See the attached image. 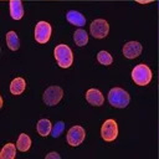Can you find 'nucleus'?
<instances>
[{"mask_svg": "<svg viewBox=\"0 0 159 159\" xmlns=\"http://www.w3.org/2000/svg\"><path fill=\"white\" fill-rule=\"evenodd\" d=\"M36 129H37V133L41 135V137H47L51 130H52V124L50 122V119L47 118H42L37 122L36 124Z\"/></svg>", "mask_w": 159, "mask_h": 159, "instance_id": "14", "label": "nucleus"}, {"mask_svg": "<svg viewBox=\"0 0 159 159\" xmlns=\"http://www.w3.org/2000/svg\"><path fill=\"white\" fill-rule=\"evenodd\" d=\"M152 78H153L152 70L144 63H139L134 66V68L132 70V80L138 86H147L152 81Z\"/></svg>", "mask_w": 159, "mask_h": 159, "instance_id": "3", "label": "nucleus"}, {"mask_svg": "<svg viewBox=\"0 0 159 159\" xmlns=\"http://www.w3.org/2000/svg\"><path fill=\"white\" fill-rule=\"evenodd\" d=\"M63 129H65V123H63L62 120L56 122V123L52 125V130H51L52 137H55V138L60 137V135L63 133Z\"/></svg>", "mask_w": 159, "mask_h": 159, "instance_id": "20", "label": "nucleus"}, {"mask_svg": "<svg viewBox=\"0 0 159 159\" xmlns=\"http://www.w3.org/2000/svg\"><path fill=\"white\" fill-rule=\"evenodd\" d=\"M53 56H55V60H56L57 65L60 67H62V68H68L73 63L72 50L65 43H60V45H57L55 47Z\"/></svg>", "mask_w": 159, "mask_h": 159, "instance_id": "2", "label": "nucleus"}, {"mask_svg": "<svg viewBox=\"0 0 159 159\" xmlns=\"http://www.w3.org/2000/svg\"><path fill=\"white\" fill-rule=\"evenodd\" d=\"M6 45L11 51H17L20 47V40L17 37V34L15 31H9L6 32Z\"/></svg>", "mask_w": 159, "mask_h": 159, "instance_id": "15", "label": "nucleus"}, {"mask_svg": "<svg viewBox=\"0 0 159 159\" xmlns=\"http://www.w3.org/2000/svg\"><path fill=\"white\" fill-rule=\"evenodd\" d=\"M84 137H86L84 129H83L81 125H73V127L70 128V130L67 132L66 139H67V143H68L70 145L77 147V145H80V144L84 140Z\"/></svg>", "mask_w": 159, "mask_h": 159, "instance_id": "8", "label": "nucleus"}, {"mask_svg": "<svg viewBox=\"0 0 159 159\" xmlns=\"http://www.w3.org/2000/svg\"><path fill=\"white\" fill-rule=\"evenodd\" d=\"M86 99L87 102L91 104V106H102L103 102H104V97H103V93L97 89V88H89L87 89L86 92Z\"/></svg>", "mask_w": 159, "mask_h": 159, "instance_id": "10", "label": "nucleus"}, {"mask_svg": "<svg viewBox=\"0 0 159 159\" xmlns=\"http://www.w3.org/2000/svg\"><path fill=\"white\" fill-rule=\"evenodd\" d=\"M16 147L20 152H27L31 147V138L26 133H21L16 140Z\"/></svg>", "mask_w": 159, "mask_h": 159, "instance_id": "16", "label": "nucleus"}, {"mask_svg": "<svg viewBox=\"0 0 159 159\" xmlns=\"http://www.w3.org/2000/svg\"><path fill=\"white\" fill-rule=\"evenodd\" d=\"M130 96L120 87H113L108 92V102L116 108H125L129 104Z\"/></svg>", "mask_w": 159, "mask_h": 159, "instance_id": "1", "label": "nucleus"}, {"mask_svg": "<svg viewBox=\"0 0 159 159\" xmlns=\"http://www.w3.org/2000/svg\"><path fill=\"white\" fill-rule=\"evenodd\" d=\"M73 41H75V43L77 45V46H84V45H87V42H88V34L84 31V30H82V29H78V30H76L75 32H73Z\"/></svg>", "mask_w": 159, "mask_h": 159, "instance_id": "18", "label": "nucleus"}, {"mask_svg": "<svg viewBox=\"0 0 159 159\" xmlns=\"http://www.w3.org/2000/svg\"><path fill=\"white\" fill-rule=\"evenodd\" d=\"M52 34V27L47 21H39L35 25V40L39 43H46Z\"/></svg>", "mask_w": 159, "mask_h": 159, "instance_id": "6", "label": "nucleus"}, {"mask_svg": "<svg viewBox=\"0 0 159 159\" xmlns=\"http://www.w3.org/2000/svg\"><path fill=\"white\" fill-rule=\"evenodd\" d=\"M89 31L94 39H104L109 32V24L104 19H96L91 22Z\"/></svg>", "mask_w": 159, "mask_h": 159, "instance_id": "5", "label": "nucleus"}, {"mask_svg": "<svg viewBox=\"0 0 159 159\" xmlns=\"http://www.w3.org/2000/svg\"><path fill=\"white\" fill-rule=\"evenodd\" d=\"M97 60H98V62L101 65H104V66H108V65H111L113 62L112 55L109 52H107V51H99L97 53Z\"/></svg>", "mask_w": 159, "mask_h": 159, "instance_id": "19", "label": "nucleus"}, {"mask_svg": "<svg viewBox=\"0 0 159 159\" xmlns=\"http://www.w3.org/2000/svg\"><path fill=\"white\" fill-rule=\"evenodd\" d=\"M25 87H26V82L22 77H16L11 81L10 83V92L15 96L17 94H21L24 91H25Z\"/></svg>", "mask_w": 159, "mask_h": 159, "instance_id": "13", "label": "nucleus"}, {"mask_svg": "<svg viewBox=\"0 0 159 159\" xmlns=\"http://www.w3.org/2000/svg\"><path fill=\"white\" fill-rule=\"evenodd\" d=\"M9 1H11V0H9Z\"/></svg>", "mask_w": 159, "mask_h": 159, "instance_id": "22", "label": "nucleus"}, {"mask_svg": "<svg viewBox=\"0 0 159 159\" xmlns=\"http://www.w3.org/2000/svg\"><path fill=\"white\" fill-rule=\"evenodd\" d=\"M63 97V89L60 86H50L42 94V101L46 106H56Z\"/></svg>", "mask_w": 159, "mask_h": 159, "instance_id": "4", "label": "nucleus"}, {"mask_svg": "<svg viewBox=\"0 0 159 159\" xmlns=\"http://www.w3.org/2000/svg\"><path fill=\"white\" fill-rule=\"evenodd\" d=\"M16 149H17V147L12 143L5 144L0 152V158L1 159H14L15 154H16Z\"/></svg>", "mask_w": 159, "mask_h": 159, "instance_id": "17", "label": "nucleus"}, {"mask_svg": "<svg viewBox=\"0 0 159 159\" xmlns=\"http://www.w3.org/2000/svg\"><path fill=\"white\" fill-rule=\"evenodd\" d=\"M45 158H46V159H61L60 154H58V153H56V152H51V153L46 154V157H45Z\"/></svg>", "mask_w": 159, "mask_h": 159, "instance_id": "21", "label": "nucleus"}, {"mask_svg": "<svg viewBox=\"0 0 159 159\" xmlns=\"http://www.w3.org/2000/svg\"><path fill=\"white\" fill-rule=\"evenodd\" d=\"M66 19L70 24L75 25V26H78V27H82L86 25V17L80 12V11H76V10H70L67 11L66 14Z\"/></svg>", "mask_w": 159, "mask_h": 159, "instance_id": "11", "label": "nucleus"}, {"mask_svg": "<svg viewBox=\"0 0 159 159\" xmlns=\"http://www.w3.org/2000/svg\"><path fill=\"white\" fill-rule=\"evenodd\" d=\"M9 10H10V16L14 20H20L24 16V5L21 0H11L9 5Z\"/></svg>", "mask_w": 159, "mask_h": 159, "instance_id": "12", "label": "nucleus"}, {"mask_svg": "<svg viewBox=\"0 0 159 159\" xmlns=\"http://www.w3.org/2000/svg\"><path fill=\"white\" fill-rule=\"evenodd\" d=\"M142 50H143V47L138 41H128L127 43H124L122 52H123L124 57L133 60V58H137L142 53Z\"/></svg>", "mask_w": 159, "mask_h": 159, "instance_id": "9", "label": "nucleus"}, {"mask_svg": "<svg viewBox=\"0 0 159 159\" xmlns=\"http://www.w3.org/2000/svg\"><path fill=\"white\" fill-rule=\"evenodd\" d=\"M118 135V124L114 119H107L101 127V137L106 142H113Z\"/></svg>", "mask_w": 159, "mask_h": 159, "instance_id": "7", "label": "nucleus"}]
</instances>
